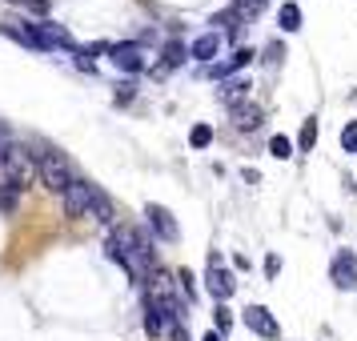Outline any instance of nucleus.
Wrapping results in <instances>:
<instances>
[{
	"mask_svg": "<svg viewBox=\"0 0 357 341\" xmlns=\"http://www.w3.org/2000/svg\"><path fill=\"white\" fill-rule=\"evenodd\" d=\"M0 177L24 189L33 177H40V161H33L29 145H4L0 149Z\"/></svg>",
	"mask_w": 357,
	"mask_h": 341,
	"instance_id": "f257e3e1",
	"label": "nucleus"
},
{
	"mask_svg": "<svg viewBox=\"0 0 357 341\" xmlns=\"http://www.w3.org/2000/svg\"><path fill=\"white\" fill-rule=\"evenodd\" d=\"M40 181H45V189H52V193H65L68 185L77 181L65 153H45L40 157Z\"/></svg>",
	"mask_w": 357,
	"mask_h": 341,
	"instance_id": "f03ea898",
	"label": "nucleus"
},
{
	"mask_svg": "<svg viewBox=\"0 0 357 341\" xmlns=\"http://www.w3.org/2000/svg\"><path fill=\"white\" fill-rule=\"evenodd\" d=\"M177 301H157V297H149L145 305V329L149 338H161V333H173L177 329Z\"/></svg>",
	"mask_w": 357,
	"mask_h": 341,
	"instance_id": "7ed1b4c3",
	"label": "nucleus"
},
{
	"mask_svg": "<svg viewBox=\"0 0 357 341\" xmlns=\"http://www.w3.org/2000/svg\"><path fill=\"white\" fill-rule=\"evenodd\" d=\"M205 289L217 297V305H225L229 297H233V289H237V281H233V269H229L225 261H221V253H213V257H209V269H205Z\"/></svg>",
	"mask_w": 357,
	"mask_h": 341,
	"instance_id": "20e7f679",
	"label": "nucleus"
},
{
	"mask_svg": "<svg viewBox=\"0 0 357 341\" xmlns=\"http://www.w3.org/2000/svg\"><path fill=\"white\" fill-rule=\"evenodd\" d=\"M61 201H65V213L68 217H84L89 213V205H93V181H73L65 193H61Z\"/></svg>",
	"mask_w": 357,
	"mask_h": 341,
	"instance_id": "39448f33",
	"label": "nucleus"
},
{
	"mask_svg": "<svg viewBox=\"0 0 357 341\" xmlns=\"http://www.w3.org/2000/svg\"><path fill=\"white\" fill-rule=\"evenodd\" d=\"M245 325H249L257 338H265V341H277V338H281V325L273 321V313H269L265 305H249V309H245Z\"/></svg>",
	"mask_w": 357,
	"mask_h": 341,
	"instance_id": "423d86ee",
	"label": "nucleus"
},
{
	"mask_svg": "<svg viewBox=\"0 0 357 341\" xmlns=\"http://www.w3.org/2000/svg\"><path fill=\"white\" fill-rule=\"evenodd\" d=\"M329 277H333V285L337 289H357V257L349 249H341L333 265H329Z\"/></svg>",
	"mask_w": 357,
	"mask_h": 341,
	"instance_id": "0eeeda50",
	"label": "nucleus"
},
{
	"mask_svg": "<svg viewBox=\"0 0 357 341\" xmlns=\"http://www.w3.org/2000/svg\"><path fill=\"white\" fill-rule=\"evenodd\" d=\"M145 217H149V225L157 229V237H161V241H177V237H181L177 221H173V213L165 209V205L149 201V205H145Z\"/></svg>",
	"mask_w": 357,
	"mask_h": 341,
	"instance_id": "6e6552de",
	"label": "nucleus"
},
{
	"mask_svg": "<svg viewBox=\"0 0 357 341\" xmlns=\"http://www.w3.org/2000/svg\"><path fill=\"white\" fill-rule=\"evenodd\" d=\"M0 33L8 36V40H17V45H24V49H45L40 36H36V24H24V20H17V17L0 20Z\"/></svg>",
	"mask_w": 357,
	"mask_h": 341,
	"instance_id": "1a4fd4ad",
	"label": "nucleus"
},
{
	"mask_svg": "<svg viewBox=\"0 0 357 341\" xmlns=\"http://www.w3.org/2000/svg\"><path fill=\"white\" fill-rule=\"evenodd\" d=\"M109 56H113V65L121 68V73H141L145 68V52H141V45H109Z\"/></svg>",
	"mask_w": 357,
	"mask_h": 341,
	"instance_id": "9d476101",
	"label": "nucleus"
},
{
	"mask_svg": "<svg viewBox=\"0 0 357 341\" xmlns=\"http://www.w3.org/2000/svg\"><path fill=\"white\" fill-rule=\"evenodd\" d=\"M253 56H257L253 49H237V52H229L225 61H213V65H209V73H213V77H221V81H225V77H233V73H241L245 65H253Z\"/></svg>",
	"mask_w": 357,
	"mask_h": 341,
	"instance_id": "9b49d317",
	"label": "nucleus"
},
{
	"mask_svg": "<svg viewBox=\"0 0 357 341\" xmlns=\"http://www.w3.org/2000/svg\"><path fill=\"white\" fill-rule=\"evenodd\" d=\"M221 45H225L221 33H205V36H197L193 45H189V56L201 61V65H213V61H217V52H221Z\"/></svg>",
	"mask_w": 357,
	"mask_h": 341,
	"instance_id": "f8f14e48",
	"label": "nucleus"
},
{
	"mask_svg": "<svg viewBox=\"0 0 357 341\" xmlns=\"http://www.w3.org/2000/svg\"><path fill=\"white\" fill-rule=\"evenodd\" d=\"M36 36H40V45H45V49H73V52H77L73 36H68L61 24H52V20H40V24H36Z\"/></svg>",
	"mask_w": 357,
	"mask_h": 341,
	"instance_id": "ddd939ff",
	"label": "nucleus"
},
{
	"mask_svg": "<svg viewBox=\"0 0 357 341\" xmlns=\"http://www.w3.org/2000/svg\"><path fill=\"white\" fill-rule=\"evenodd\" d=\"M89 213H93L97 225L113 229V201H109V193H105L100 185H93V205H89Z\"/></svg>",
	"mask_w": 357,
	"mask_h": 341,
	"instance_id": "4468645a",
	"label": "nucleus"
},
{
	"mask_svg": "<svg viewBox=\"0 0 357 341\" xmlns=\"http://www.w3.org/2000/svg\"><path fill=\"white\" fill-rule=\"evenodd\" d=\"M149 289L157 301H173V273H165V269H153L149 273Z\"/></svg>",
	"mask_w": 357,
	"mask_h": 341,
	"instance_id": "2eb2a0df",
	"label": "nucleus"
},
{
	"mask_svg": "<svg viewBox=\"0 0 357 341\" xmlns=\"http://www.w3.org/2000/svg\"><path fill=\"white\" fill-rule=\"evenodd\" d=\"M233 121H237V129H257L261 109L257 105H233Z\"/></svg>",
	"mask_w": 357,
	"mask_h": 341,
	"instance_id": "dca6fc26",
	"label": "nucleus"
},
{
	"mask_svg": "<svg viewBox=\"0 0 357 341\" xmlns=\"http://www.w3.org/2000/svg\"><path fill=\"white\" fill-rule=\"evenodd\" d=\"M17 205H20V185L0 181V213H17Z\"/></svg>",
	"mask_w": 357,
	"mask_h": 341,
	"instance_id": "f3484780",
	"label": "nucleus"
},
{
	"mask_svg": "<svg viewBox=\"0 0 357 341\" xmlns=\"http://www.w3.org/2000/svg\"><path fill=\"white\" fill-rule=\"evenodd\" d=\"M277 20H281V29H285V33H297V29H301V8L289 0V4H281Z\"/></svg>",
	"mask_w": 357,
	"mask_h": 341,
	"instance_id": "a211bd4d",
	"label": "nucleus"
},
{
	"mask_svg": "<svg viewBox=\"0 0 357 341\" xmlns=\"http://www.w3.org/2000/svg\"><path fill=\"white\" fill-rule=\"evenodd\" d=\"M297 145H301V153H309V149L317 145V116H309L305 125H301V132H297Z\"/></svg>",
	"mask_w": 357,
	"mask_h": 341,
	"instance_id": "6ab92c4d",
	"label": "nucleus"
},
{
	"mask_svg": "<svg viewBox=\"0 0 357 341\" xmlns=\"http://www.w3.org/2000/svg\"><path fill=\"white\" fill-rule=\"evenodd\" d=\"M185 56H189V49H185L181 40H169V45H165V65H169V68L185 65Z\"/></svg>",
	"mask_w": 357,
	"mask_h": 341,
	"instance_id": "aec40b11",
	"label": "nucleus"
},
{
	"mask_svg": "<svg viewBox=\"0 0 357 341\" xmlns=\"http://www.w3.org/2000/svg\"><path fill=\"white\" fill-rule=\"evenodd\" d=\"M269 153H273L277 161H285V157H293V141L285 137V132H277L273 141H269Z\"/></svg>",
	"mask_w": 357,
	"mask_h": 341,
	"instance_id": "412c9836",
	"label": "nucleus"
},
{
	"mask_svg": "<svg viewBox=\"0 0 357 341\" xmlns=\"http://www.w3.org/2000/svg\"><path fill=\"white\" fill-rule=\"evenodd\" d=\"M245 89H249L245 81H229V84H221V100H225V105H237V100L245 97Z\"/></svg>",
	"mask_w": 357,
	"mask_h": 341,
	"instance_id": "4be33fe9",
	"label": "nucleus"
},
{
	"mask_svg": "<svg viewBox=\"0 0 357 341\" xmlns=\"http://www.w3.org/2000/svg\"><path fill=\"white\" fill-rule=\"evenodd\" d=\"M189 145H193V149H209L213 145V129H209V125H193V132H189Z\"/></svg>",
	"mask_w": 357,
	"mask_h": 341,
	"instance_id": "5701e85b",
	"label": "nucleus"
},
{
	"mask_svg": "<svg viewBox=\"0 0 357 341\" xmlns=\"http://www.w3.org/2000/svg\"><path fill=\"white\" fill-rule=\"evenodd\" d=\"M341 149H345V153H357V121H349V125L341 129Z\"/></svg>",
	"mask_w": 357,
	"mask_h": 341,
	"instance_id": "b1692460",
	"label": "nucleus"
},
{
	"mask_svg": "<svg viewBox=\"0 0 357 341\" xmlns=\"http://www.w3.org/2000/svg\"><path fill=\"white\" fill-rule=\"evenodd\" d=\"M213 321H217V333L225 338V333H229V325H233V317H229V309H225V305H217V317H213Z\"/></svg>",
	"mask_w": 357,
	"mask_h": 341,
	"instance_id": "393cba45",
	"label": "nucleus"
},
{
	"mask_svg": "<svg viewBox=\"0 0 357 341\" xmlns=\"http://www.w3.org/2000/svg\"><path fill=\"white\" fill-rule=\"evenodd\" d=\"M20 4H24V8H29V13H36V17H49V0H20Z\"/></svg>",
	"mask_w": 357,
	"mask_h": 341,
	"instance_id": "a878e982",
	"label": "nucleus"
},
{
	"mask_svg": "<svg viewBox=\"0 0 357 341\" xmlns=\"http://www.w3.org/2000/svg\"><path fill=\"white\" fill-rule=\"evenodd\" d=\"M277 273H281V257L269 253V257H265V277H277Z\"/></svg>",
	"mask_w": 357,
	"mask_h": 341,
	"instance_id": "bb28decb",
	"label": "nucleus"
},
{
	"mask_svg": "<svg viewBox=\"0 0 357 341\" xmlns=\"http://www.w3.org/2000/svg\"><path fill=\"white\" fill-rule=\"evenodd\" d=\"M265 61H269V65H277V61H281V45H269V49H265Z\"/></svg>",
	"mask_w": 357,
	"mask_h": 341,
	"instance_id": "cd10ccee",
	"label": "nucleus"
},
{
	"mask_svg": "<svg viewBox=\"0 0 357 341\" xmlns=\"http://www.w3.org/2000/svg\"><path fill=\"white\" fill-rule=\"evenodd\" d=\"M116 100L125 105V100H132V84H121V93H116Z\"/></svg>",
	"mask_w": 357,
	"mask_h": 341,
	"instance_id": "c85d7f7f",
	"label": "nucleus"
},
{
	"mask_svg": "<svg viewBox=\"0 0 357 341\" xmlns=\"http://www.w3.org/2000/svg\"><path fill=\"white\" fill-rule=\"evenodd\" d=\"M201 341H221V333H217V329H213V333H205V338Z\"/></svg>",
	"mask_w": 357,
	"mask_h": 341,
	"instance_id": "c756f323",
	"label": "nucleus"
},
{
	"mask_svg": "<svg viewBox=\"0 0 357 341\" xmlns=\"http://www.w3.org/2000/svg\"><path fill=\"white\" fill-rule=\"evenodd\" d=\"M173 341H185V329H181V325L173 329Z\"/></svg>",
	"mask_w": 357,
	"mask_h": 341,
	"instance_id": "7c9ffc66",
	"label": "nucleus"
},
{
	"mask_svg": "<svg viewBox=\"0 0 357 341\" xmlns=\"http://www.w3.org/2000/svg\"><path fill=\"white\" fill-rule=\"evenodd\" d=\"M0 149H4V145H0Z\"/></svg>",
	"mask_w": 357,
	"mask_h": 341,
	"instance_id": "2f4dec72",
	"label": "nucleus"
}]
</instances>
